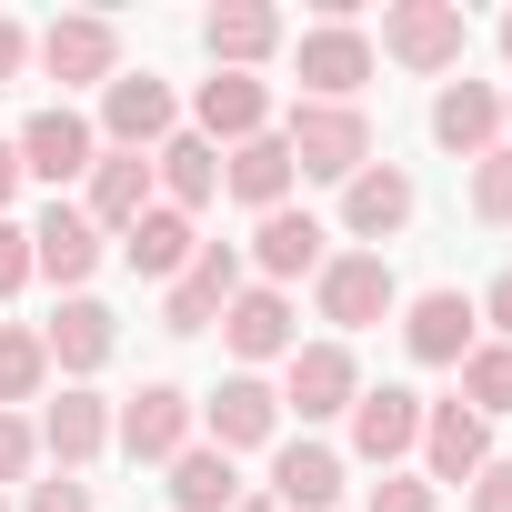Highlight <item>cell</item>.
Instances as JSON below:
<instances>
[{"mask_svg":"<svg viewBox=\"0 0 512 512\" xmlns=\"http://www.w3.org/2000/svg\"><path fill=\"white\" fill-rule=\"evenodd\" d=\"M282 151H292L302 181H352L372 161V121H362V101H292Z\"/></svg>","mask_w":512,"mask_h":512,"instance_id":"1","label":"cell"},{"mask_svg":"<svg viewBox=\"0 0 512 512\" xmlns=\"http://www.w3.org/2000/svg\"><path fill=\"white\" fill-rule=\"evenodd\" d=\"M462 51H472L462 0H392V11H382V51H372V61H402V71L442 81V71H462Z\"/></svg>","mask_w":512,"mask_h":512,"instance_id":"2","label":"cell"},{"mask_svg":"<svg viewBox=\"0 0 512 512\" xmlns=\"http://www.w3.org/2000/svg\"><path fill=\"white\" fill-rule=\"evenodd\" d=\"M312 302H322V322H332V342H342V332L392 322V312H402V282H392L382 251H332V262L312 272Z\"/></svg>","mask_w":512,"mask_h":512,"instance_id":"3","label":"cell"},{"mask_svg":"<svg viewBox=\"0 0 512 512\" xmlns=\"http://www.w3.org/2000/svg\"><path fill=\"white\" fill-rule=\"evenodd\" d=\"M292 71H302V101H362L372 81V31L362 21H312L292 41Z\"/></svg>","mask_w":512,"mask_h":512,"instance_id":"4","label":"cell"},{"mask_svg":"<svg viewBox=\"0 0 512 512\" xmlns=\"http://www.w3.org/2000/svg\"><path fill=\"white\" fill-rule=\"evenodd\" d=\"M191 422H201V402H191L181 382H141V392L111 412V442H121L131 462H181V452H191Z\"/></svg>","mask_w":512,"mask_h":512,"instance_id":"5","label":"cell"},{"mask_svg":"<svg viewBox=\"0 0 512 512\" xmlns=\"http://www.w3.org/2000/svg\"><path fill=\"white\" fill-rule=\"evenodd\" d=\"M31 51H41V71H51L61 91H91V81L111 91V81H121V31H111L101 11H71V21H51Z\"/></svg>","mask_w":512,"mask_h":512,"instance_id":"6","label":"cell"},{"mask_svg":"<svg viewBox=\"0 0 512 512\" xmlns=\"http://www.w3.org/2000/svg\"><path fill=\"white\" fill-rule=\"evenodd\" d=\"M171 131H181V101H171L161 71H121V81L101 91V141H111V151H161Z\"/></svg>","mask_w":512,"mask_h":512,"instance_id":"7","label":"cell"},{"mask_svg":"<svg viewBox=\"0 0 512 512\" xmlns=\"http://www.w3.org/2000/svg\"><path fill=\"white\" fill-rule=\"evenodd\" d=\"M11 151H21V181H51V191H61V181H81V171L101 161V131H91L71 101H51V111H31V121H21V141H11Z\"/></svg>","mask_w":512,"mask_h":512,"instance_id":"8","label":"cell"},{"mask_svg":"<svg viewBox=\"0 0 512 512\" xmlns=\"http://www.w3.org/2000/svg\"><path fill=\"white\" fill-rule=\"evenodd\" d=\"M352 402H362V362H352V342H302V352L282 362V412L332 422V412H352Z\"/></svg>","mask_w":512,"mask_h":512,"instance_id":"9","label":"cell"},{"mask_svg":"<svg viewBox=\"0 0 512 512\" xmlns=\"http://www.w3.org/2000/svg\"><path fill=\"white\" fill-rule=\"evenodd\" d=\"M231 292H241V241H201L191 272L161 292V332H211L231 312Z\"/></svg>","mask_w":512,"mask_h":512,"instance_id":"10","label":"cell"},{"mask_svg":"<svg viewBox=\"0 0 512 512\" xmlns=\"http://www.w3.org/2000/svg\"><path fill=\"white\" fill-rule=\"evenodd\" d=\"M201 432H211V452H262V442H282V392L262 372H231L201 402Z\"/></svg>","mask_w":512,"mask_h":512,"instance_id":"11","label":"cell"},{"mask_svg":"<svg viewBox=\"0 0 512 512\" xmlns=\"http://www.w3.org/2000/svg\"><path fill=\"white\" fill-rule=\"evenodd\" d=\"M482 462H492V422L472 402H422V482L442 492V482H472Z\"/></svg>","mask_w":512,"mask_h":512,"instance_id":"12","label":"cell"},{"mask_svg":"<svg viewBox=\"0 0 512 512\" xmlns=\"http://www.w3.org/2000/svg\"><path fill=\"white\" fill-rule=\"evenodd\" d=\"M221 342H231L241 362H292V352H302L292 292H272V282H241V292H231V312H221Z\"/></svg>","mask_w":512,"mask_h":512,"instance_id":"13","label":"cell"},{"mask_svg":"<svg viewBox=\"0 0 512 512\" xmlns=\"http://www.w3.org/2000/svg\"><path fill=\"white\" fill-rule=\"evenodd\" d=\"M191 131H201L211 151L262 141V131H272V91L251 81V71H211V81H201V101H191Z\"/></svg>","mask_w":512,"mask_h":512,"instance_id":"14","label":"cell"},{"mask_svg":"<svg viewBox=\"0 0 512 512\" xmlns=\"http://www.w3.org/2000/svg\"><path fill=\"white\" fill-rule=\"evenodd\" d=\"M412 211H422V191H412L402 161H362V171L342 181V231H352V241H392Z\"/></svg>","mask_w":512,"mask_h":512,"instance_id":"15","label":"cell"},{"mask_svg":"<svg viewBox=\"0 0 512 512\" xmlns=\"http://www.w3.org/2000/svg\"><path fill=\"white\" fill-rule=\"evenodd\" d=\"M472 292H422V302H402V352L422 362V372H462V352H472Z\"/></svg>","mask_w":512,"mask_h":512,"instance_id":"16","label":"cell"},{"mask_svg":"<svg viewBox=\"0 0 512 512\" xmlns=\"http://www.w3.org/2000/svg\"><path fill=\"white\" fill-rule=\"evenodd\" d=\"M151 201H161V191H151V151H101V161H91V201H81V221H91L101 241H121Z\"/></svg>","mask_w":512,"mask_h":512,"instance_id":"17","label":"cell"},{"mask_svg":"<svg viewBox=\"0 0 512 512\" xmlns=\"http://www.w3.org/2000/svg\"><path fill=\"white\" fill-rule=\"evenodd\" d=\"M41 352L71 372V382H91L111 352H121V322H111V302H91V292H71L51 322H41Z\"/></svg>","mask_w":512,"mask_h":512,"instance_id":"18","label":"cell"},{"mask_svg":"<svg viewBox=\"0 0 512 512\" xmlns=\"http://www.w3.org/2000/svg\"><path fill=\"white\" fill-rule=\"evenodd\" d=\"M31 272L61 282V292H81V282L101 272V231L81 221V201H51V211L31 221Z\"/></svg>","mask_w":512,"mask_h":512,"instance_id":"19","label":"cell"},{"mask_svg":"<svg viewBox=\"0 0 512 512\" xmlns=\"http://www.w3.org/2000/svg\"><path fill=\"white\" fill-rule=\"evenodd\" d=\"M201 51H211V71H262L282 51V11L272 0H221V11L201 21Z\"/></svg>","mask_w":512,"mask_h":512,"instance_id":"20","label":"cell"},{"mask_svg":"<svg viewBox=\"0 0 512 512\" xmlns=\"http://www.w3.org/2000/svg\"><path fill=\"white\" fill-rule=\"evenodd\" d=\"M251 262H262V282L282 292V282H302V272H322L332 262V231L312 221V211H262V231H251Z\"/></svg>","mask_w":512,"mask_h":512,"instance_id":"21","label":"cell"},{"mask_svg":"<svg viewBox=\"0 0 512 512\" xmlns=\"http://www.w3.org/2000/svg\"><path fill=\"white\" fill-rule=\"evenodd\" d=\"M432 141L462 151V161L502 151V91H492V81H442V91H432Z\"/></svg>","mask_w":512,"mask_h":512,"instance_id":"22","label":"cell"},{"mask_svg":"<svg viewBox=\"0 0 512 512\" xmlns=\"http://www.w3.org/2000/svg\"><path fill=\"white\" fill-rule=\"evenodd\" d=\"M352 452L362 462H402V452H422V392H402V382H382V392H362L352 402Z\"/></svg>","mask_w":512,"mask_h":512,"instance_id":"23","label":"cell"},{"mask_svg":"<svg viewBox=\"0 0 512 512\" xmlns=\"http://www.w3.org/2000/svg\"><path fill=\"white\" fill-rule=\"evenodd\" d=\"M31 432H41V452H51L61 472H81V462H101V442H111V402H101L91 382H71V392H61Z\"/></svg>","mask_w":512,"mask_h":512,"instance_id":"24","label":"cell"},{"mask_svg":"<svg viewBox=\"0 0 512 512\" xmlns=\"http://www.w3.org/2000/svg\"><path fill=\"white\" fill-rule=\"evenodd\" d=\"M272 502L282 512H342V452L332 442H272Z\"/></svg>","mask_w":512,"mask_h":512,"instance_id":"25","label":"cell"},{"mask_svg":"<svg viewBox=\"0 0 512 512\" xmlns=\"http://www.w3.org/2000/svg\"><path fill=\"white\" fill-rule=\"evenodd\" d=\"M191 251H201V231H191V211H171V201H151V211L121 231V262H131L141 282H181Z\"/></svg>","mask_w":512,"mask_h":512,"instance_id":"26","label":"cell"},{"mask_svg":"<svg viewBox=\"0 0 512 512\" xmlns=\"http://www.w3.org/2000/svg\"><path fill=\"white\" fill-rule=\"evenodd\" d=\"M292 151H282V131H262V141H241V151H221V191L241 201V211H282L292 201Z\"/></svg>","mask_w":512,"mask_h":512,"instance_id":"27","label":"cell"},{"mask_svg":"<svg viewBox=\"0 0 512 512\" xmlns=\"http://www.w3.org/2000/svg\"><path fill=\"white\" fill-rule=\"evenodd\" d=\"M151 191H161L171 211H201V201L221 191V151H211L201 131H171V141L151 151Z\"/></svg>","mask_w":512,"mask_h":512,"instance_id":"28","label":"cell"},{"mask_svg":"<svg viewBox=\"0 0 512 512\" xmlns=\"http://www.w3.org/2000/svg\"><path fill=\"white\" fill-rule=\"evenodd\" d=\"M231 502H241V472H231V452L191 442V452L171 462V512H231Z\"/></svg>","mask_w":512,"mask_h":512,"instance_id":"29","label":"cell"},{"mask_svg":"<svg viewBox=\"0 0 512 512\" xmlns=\"http://www.w3.org/2000/svg\"><path fill=\"white\" fill-rule=\"evenodd\" d=\"M41 382H51V352H41V332H31V322H0V412L41 402Z\"/></svg>","mask_w":512,"mask_h":512,"instance_id":"30","label":"cell"},{"mask_svg":"<svg viewBox=\"0 0 512 512\" xmlns=\"http://www.w3.org/2000/svg\"><path fill=\"white\" fill-rule=\"evenodd\" d=\"M452 402H472L482 422H492V412H512V342H472V352H462V392H452Z\"/></svg>","mask_w":512,"mask_h":512,"instance_id":"31","label":"cell"},{"mask_svg":"<svg viewBox=\"0 0 512 512\" xmlns=\"http://www.w3.org/2000/svg\"><path fill=\"white\" fill-rule=\"evenodd\" d=\"M472 221H492V231H512V141L472 161Z\"/></svg>","mask_w":512,"mask_h":512,"instance_id":"32","label":"cell"},{"mask_svg":"<svg viewBox=\"0 0 512 512\" xmlns=\"http://www.w3.org/2000/svg\"><path fill=\"white\" fill-rule=\"evenodd\" d=\"M362 512H442V492H432V482H422V472H382V482H372V502H362Z\"/></svg>","mask_w":512,"mask_h":512,"instance_id":"33","label":"cell"},{"mask_svg":"<svg viewBox=\"0 0 512 512\" xmlns=\"http://www.w3.org/2000/svg\"><path fill=\"white\" fill-rule=\"evenodd\" d=\"M31 462H41V432H31V412H0V482H31Z\"/></svg>","mask_w":512,"mask_h":512,"instance_id":"34","label":"cell"},{"mask_svg":"<svg viewBox=\"0 0 512 512\" xmlns=\"http://www.w3.org/2000/svg\"><path fill=\"white\" fill-rule=\"evenodd\" d=\"M21 512H101V502H91V482H81V472H51V482H31V492H21Z\"/></svg>","mask_w":512,"mask_h":512,"instance_id":"35","label":"cell"},{"mask_svg":"<svg viewBox=\"0 0 512 512\" xmlns=\"http://www.w3.org/2000/svg\"><path fill=\"white\" fill-rule=\"evenodd\" d=\"M31 282V221H0V302Z\"/></svg>","mask_w":512,"mask_h":512,"instance_id":"36","label":"cell"},{"mask_svg":"<svg viewBox=\"0 0 512 512\" xmlns=\"http://www.w3.org/2000/svg\"><path fill=\"white\" fill-rule=\"evenodd\" d=\"M472 512H512V462H482L472 472Z\"/></svg>","mask_w":512,"mask_h":512,"instance_id":"37","label":"cell"},{"mask_svg":"<svg viewBox=\"0 0 512 512\" xmlns=\"http://www.w3.org/2000/svg\"><path fill=\"white\" fill-rule=\"evenodd\" d=\"M21 71H31V31H21V21H11V11H0V91H11V81H21Z\"/></svg>","mask_w":512,"mask_h":512,"instance_id":"38","label":"cell"},{"mask_svg":"<svg viewBox=\"0 0 512 512\" xmlns=\"http://www.w3.org/2000/svg\"><path fill=\"white\" fill-rule=\"evenodd\" d=\"M472 312H482V322H492V332H502V342H512V272H492V292H482V302H472Z\"/></svg>","mask_w":512,"mask_h":512,"instance_id":"39","label":"cell"},{"mask_svg":"<svg viewBox=\"0 0 512 512\" xmlns=\"http://www.w3.org/2000/svg\"><path fill=\"white\" fill-rule=\"evenodd\" d=\"M11 191H21V151L0 141V221H11Z\"/></svg>","mask_w":512,"mask_h":512,"instance_id":"40","label":"cell"},{"mask_svg":"<svg viewBox=\"0 0 512 512\" xmlns=\"http://www.w3.org/2000/svg\"><path fill=\"white\" fill-rule=\"evenodd\" d=\"M231 512H282V502H272V492H241V502H231Z\"/></svg>","mask_w":512,"mask_h":512,"instance_id":"41","label":"cell"},{"mask_svg":"<svg viewBox=\"0 0 512 512\" xmlns=\"http://www.w3.org/2000/svg\"><path fill=\"white\" fill-rule=\"evenodd\" d=\"M502 61H512V11H502Z\"/></svg>","mask_w":512,"mask_h":512,"instance_id":"42","label":"cell"},{"mask_svg":"<svg viewBox=\"0 0 512 512\" xmlns=\"http://www.w3.org/2000/svg\"><path fill=\"white\" fill-rule=\"evenodd\" d=\"M502 121H512V91H502Z\"/></svg>","mask_w":512,"mask_h":512,"instance_id":"43","label":"cell"},{"mask_svg":"<svg viewBox=\"0 0 512 512\" xmlns=\"http://www.w3.org/2000/svg\"><path fill=\"white\" fill-rule=\"evenodd\" d=\"M0 512H11V502H0Z\"/></svg>","mask_w":512,"mask_h":512,"instance_id":"44","label":"cell"}]
</instances>
